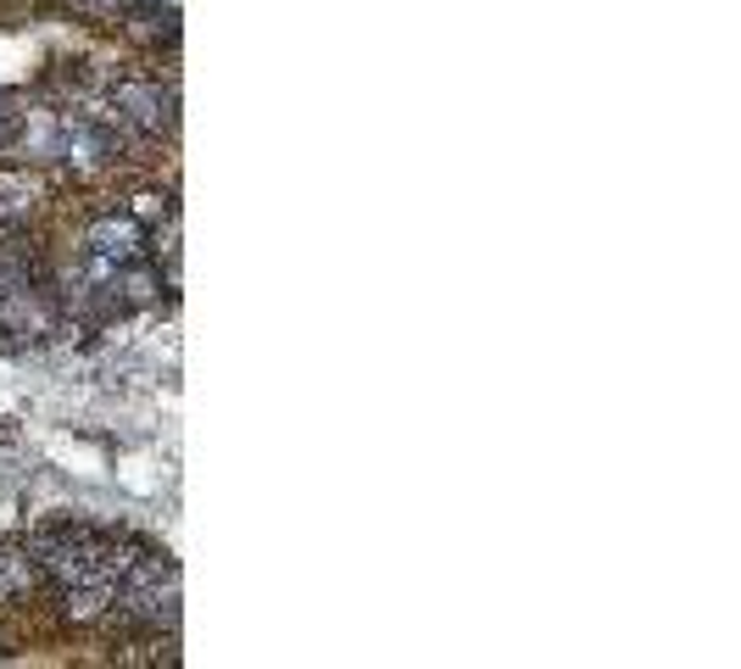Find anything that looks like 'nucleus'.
I'll use <instances>...</instances> for the list:
<instances>
[{"mask_svg":"<svg viewBox=\"0 0 741 669\" xmlns=\"http://www.w3.org/2000/svg\"><path fill=\"white\" fill-rule=\"evenodd\" d=\"M168 112H174V95H163L157 84H123V90H117V117H128V123L163 128Z\"/></svg>","mask_w":741,"mask_h":669,"instance_id":"1","label":"nucleus"}]
</instances>
